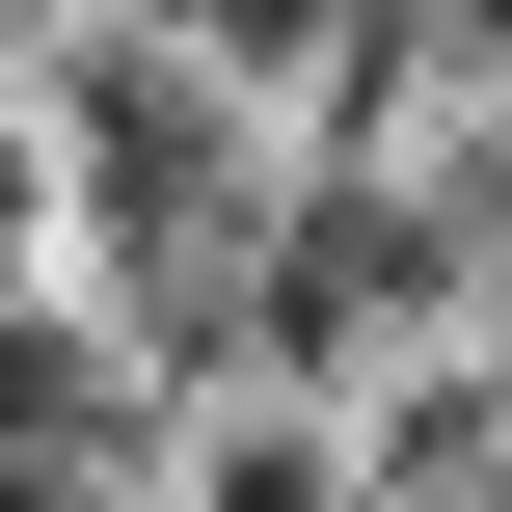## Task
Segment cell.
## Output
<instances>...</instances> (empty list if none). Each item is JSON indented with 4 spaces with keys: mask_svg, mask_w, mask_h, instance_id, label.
Segmentation results:
<instances>
[{
    "mask_svg": "<svg viewBox=\"0 0 512 512\" xmlns=\"http://www.w3.org/2000/svg\"><path fill=\"white\" fill-rule=\"evenodd\" d=\"M27 270H54V108L0 81V297H27Z\"/></svg>",
    "mask_w": 512,
    "mask_h": 512,
    "instance_id": "6da1fadb",
    "label": "cell"
}]
</instances>
